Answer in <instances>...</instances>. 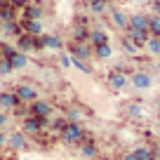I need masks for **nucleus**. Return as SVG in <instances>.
Here are the masks:
<instances>
[{
	"mask_svg": "<svg viewBox=\"0 0 160 160\" xmlns=\"http://www.w3.org/2000/svg\"><path fill=\"white\" fill-rule=\"evenodd\" d=\"M21 106V99L17 97V92L14 90H10V92H0V111H14V108H19Z\"/></svg>",
	"mask_w": 160,
	"mask_h": 160,
	"instance_id": "11",
	"label": "nucleus"
},
{
	"mask_svg": "<svg viewBox=\"0 0 160 160\" xmlns=\"http://www.w3.org/2000/svg\"><path fill=\"white\" fill-rule=\"evenodd\" d=\"M68 50H71V57H78V59H82V61L94 59V47H92L87 40H82V42H71Z\"/></svg>",
	"mask_w": 160,
	"mask_h": 160,
	"instance_id": "7",
	"label": "nucleus"
},
{
	"mask_svg": "<svg viewBox=\"0 0 160 160\" xmlns=\"http://www.w3.org/2000/svg\"><path fill=\"white\" fill-rule=\"evenodd\" d=\"M155 111L160 113V97H155Z\"/></svg>",
	"mask_w": 160,
	"mask_h": 160,
	"instance_id": "37",
	"label": "nucleus"
},
{
	"mask_svg": "<svg viewBox=\"0 0 160 160\" xmlns=\"http://www.w3.org/2000/svg\"><path fill=\"white\" fill-rule=\"evenodd\" d=\"M0 35H2V21H0Z\"/></svg>",
	"mask_w": 160,
	"mask_h": 160,
	"instance_id": "39",
	"label": "nucleus"
},
{
	"mask_svg": "<svg viewBox=\"0 0 160 160\" xmlns=\"http://www.w3.org/2000/svg\"><path fill=\"white\" fill-rule=\"evenodd\" d=\"M120 47H122V50H125L127 52V54H130V57H137V52H139V47H137V42H134V40H132L130 38V35H122V38H120Z\"/></svg>",
	"mask_w": 160,
	"mask_h": 160,
	"instance_id": "23",
	"label": "nucleus"
},
{
	"mask_svg": "<svg viewBox=\"0 0 160 160\" xmlns=\"http://www.w3.org/2000/svg\"><path fill=\"white\" fill-rule=\"evenodd\" d=\"M7 146L14 148V151H26L28 148V137L21 130H17V132H12V134H7Z\"/></svg>",
	"mask_w": 160,
	"mask_h": 160,
	"instance_id": "12",
	"label": "nucleus"
},
{
	"mask_svg": "<svg viewBox=\"0 0 160 160\" xmlns=\"http://www.w3.org/2000/svg\"><path fill=\"white\" fill-rule=\"evenodd\" d=\"M59 137H61V141L68 144V146H80L90 134H87V130L82 127V122H71L68 120L64 125V130L59 132Z\"/></svg>",
	"mask_w": 160,
	"mask_h": 160,
	"instance_id": "1",
	"label": "nucleus"
},
{
	"mask_svg": "<svg viewBox=\"0 0 160 160\" xmlns=\"http://www.w3.org/2000/svg\"><path fill=\"white\" fill-rule=\"evenodd\" d=\"M130 28H148V14H144V12L130 14Z\"/></svg>",
	"mask_w": 160,
	"mask_h": 160,
	"instance_id": "20",
	"label": "nucleus"
},
{
	"mask_svg": "<svg viewBox=\"0 0 160 160\" xmlns=\"http://www.w3.org/2000/svg\"><path fill=\"white\" fill-rule=\"evenodd\" d=\"M2 146H7V134H5V130H0V148Z\"/></svg>",
	"mask_w": 160,
	"mask_h": 160,
	"instance_id": "36",
	"label": "nucleus"
},
{
	"mask_svg": "<svg viewBox=\"0 0 160 160\" xmlns=\"http://www.w3.org/2000/svg\"><path fill=\"white\" fill-rule=\"evenodd\" d=\"M104 2H115V0H104Z\"/></svg>",
	"mask_w": 160,
	"mask_h": 160,
	"instance_id": "40",
	"label": "nucleus"
},
{
	"mask_svg": "<svg viewBox=\"0 0 160 160\" xmlns=\"http://www.w3.org/2000/svg\"><path fill=\"white\" fill-rule=\"evenodd\" d=\"M17 97L21 99V104H33L35 99H40V92L35 85H31V82H19V85L14 87Z\"/></svg>",
	"mask_w": 160,
	"mask_h": 160,
	"instance_id": "6",
	"label": "nucleus"
},
{
	"mask_svg": "<svg viewBox=\"0 0 160 160\" xmlns=\"http://www.w3.org/2000/svg\"><path fill=\"white\" fill-rule=\"evenodd\" d=\"M71 35H73V42H82V40L90 38V28H87V21L80 19L73 24V28H71Z\"/></svg>",
	"mask_w": 160,
	"mask_h": 160,
	"instance_id": "15",
	"label": "nucleus"
},
{
	"mask_svg": "<svg viewBox=\"0 0 160 160\" xmlns=\"http://www.w3.org/2000/svg\"><path fill=\"white\" fill-rule=\"evenodd\" d=\"M59 64H61V68H71V66H73V59H71V54L61 52V54H59Z\"/></svg>",
	"mask_w": 160,
	"mask_h": 160,
	"instance_id": "31",
	"label": "nucleus"
},
{
	"mask_svg": "<svg viewBox=\"0 0 160 160\" xmlns=\"http://www.w3.org/2000/svg\"><path fill=\"white\" fill-rule=\"evenodd\" d=\"M153 160H158V158H153Z\"/></svg>",
	"mask_w": 160,
	"mask_h": 160,
	"instance_id": "42",
	"label": "nucleus"
},
{
	"mask_svg": "<svg viewBox=\"0 0 160 160\" xmlns=\"http://www.w3.org/2000/svg\"><path fill=\"white\" fill-rule=\"evenodd\" d=\"M45 10H42V0H31L24 10H19V19H42Z\"/></svg>",
	"mask_w": 160,
	"mask_h": 160,
	"instance_id": "9",
	"label": "nucleus"
},
{
	"mask_svg": "<svg viewBox=\"0 0 160 160\" xmlns=\"http://www.w3.org/2000/svg\"><path fill=\"white\" fill-rule=\"evenodd\" d=\"M47 125H50V120L47 118H35V115H26V118H21V132H24L26 137H38L42 134V130H47Z\"/></svg>",
	"mask_w": 160,
	"mask_h": 160,
	"instance_id": "2",
	"label": "nucleus"
},
{
	"mask_svg": "<svg viewBox=\"0 0 160 160\" xmlns=\"http://www.w3.org/2000/svg\"><path fill=\"white\" fill-rule=\"evenodd\" d=\"M10 2H12L14 7H17V10H24V7L28 5V0H10Z\"/></svg>",
	"mask_w": 160,
	"mask_h": 160,
	"instance_id": "33",
	"label": "nucleus"
},
{
	"mask_svg": "<svg viewBox=\"0 0 160 160\" xmlns=\"http://www.w3.org/2000/svg\"><path fill=\"white\" fill-rule=\"evenodd\" d=\"M108 19H111V24H113L118 31H127L130 28V14H127L125 10H120V7H108Z\"/></svg>",
	"mask_w": 160,
	"mask_h": 160,
	"instance_id": "8",
	"label": "nucleus"
},
{
	"mask_svg": "<svg viewBox=\"0 0 160 160\" xmlns=\"http://www.w3.org/2000/svg\"><path fill=\"white\" fill-rule=\"evenodd\" d=\"M78 153L82 155V158L92 160V158H97V155H99V146H97V141L92 139V137H87V139L78 146Z\"/></svg>",
	"mask_w": 160,
	"mask_h": 160,
	"instance_id": "14",
	"label": "nucleus"
},
{
	"mask_svg": "<svg viewBox=\"0 0 160 160\" xmlns=\"http://www.w3.org/2000/svg\"><path fill=\"white\" fill-rule=\"evenodd\" d=\"M153 82H155V78L144 68H137L134 73L130 75V85L134 87L137 92H148L151 87H153Z\"/></svg>",
	"mask_w": 160,
	"mask_h": 160,
	"instance_id": "3",
	"label": "nucleus"
},
{
	"mask_svg": "<svg viewBox=\"0 0 160 160\" xmlns=\"http://www.w3.org/2000/svg\"><path fill=\"white\" fill-rule=\"evenodd\" d=\"M82 108H78V106H71L68 111H66V120H71V122H82Z\"/></svg>",
	"mask_w": 160,
	"mask_h": 160,
	"instance_id": "26",
	"label": "nucleus"
},
{
	"mask_svg": "<svg viewBox=\"0 0 160 160\" xmlns=\"http://www.w3.org/2000/svg\"><path fill=\"white\" fill-rule=\"evenodd\" d=\"M148 2H155V0H148Z\"/></svg>",
	"mask_w": 160,
	"mask_h": 160,
	"instance_id": "41",
	"label": "nucleus"
},
{
	"mask_svg": "<svg viewBox=\"0 0 160 160\" xmlns=\"http://www.w3.org/2000/svg\"><path fill=\"white\" fill-rule=\"evenodd\" d=\"M42 50H52V52H64V40L57 33H42Z\"/></svg>",
	"mask_w": 160,
	"mask_h": 160,
	"instance_id": "13",
	"label": "nucleus"
},
{
	"mask_svg": "<svg viewBox=\"0 0 160 160\" xmlns=\"http://www.w3.org/2000/svg\"><path fill=\"white\" fill-rule=\"evenodd\" d=\"M127 115H130V118H141V115H144L141 104H130L127 106Z\"/></svg>",
	"mask_w": 160,
	"mask_h": 160,
	"instance_id": "30",
	"label": "nucleus"
},
{
	"mask_svg": "<svg viewBox=\"0 0 160 160\" xmlns=\"http://www.w3.org/2000/svg\"><path fill=\"white\" fill-rule=\"evenodd\" d=\"M17 21H19L21 31H24L26 35H33V38H35V35L45 33V21H42V19H33V21H31V19H17Z\"/></svg>",
	"mask_w": 160,
	"mask_h": 160,
	"instance_id": "10",
	"label": "nucleus"
},
{
	"mask_svg": "<svg viewBox=\"0 0 160 160\" xmlns=\"http://www.w3.org/2000/svg\"><path fill=\"white\" fill-rule=\"evenodd\" d=\"M24 33L19 26V21H2V35L5 38H19Z\"/></svg>",
	"mask_w": 160,
	"mask_h": 160,
	"instance_id": "19",
	"label": "nucleus"
},
{
	"mask_svg": "<svg viewBox=\"0 0 160 160\" xmlns=\"http://www.w3.org/2000/svg\"><path fill=\"white\" fill-rule=\"evenodd\" d=\"M14 73V68H12V61L5 59V57H0V75H10Z\"/></svg>",
	"mask_w": 160,
	"mask_h": 160,
	"instance_id": "29",
	"label": "nucleus"
},
{
	"mask_svg": "<svg viewBox=\"0 0 160 160\" xmlns=\"http://www.w3.org/2000/svg\"><path fill=\"white\" fill-rule=\"evenodd\" d=\"M87 42H90L92 47H97V45H104V42H111V38H108V33H106L104 28H90Z\"/></svg>",
	"mask_w": 160,
	"mask_h": 160,
	"instance_id": "18",
	"label": "nucleus"
},
{
	"mask_svg": "<svg viewBox=\"0 0 160 160\" xmlns=\"http://www.w3.org/2000/svg\"><path fill=\"white\" fill-rule=\"evenodd\" d=\"M155 71H160V59H158V61H155Z\"/></svg>",
	"mask_w": 160,
	"mask_h": 160,
	"instance_id": "38",
	"label": "nucleus"
},
{
	"mask_svg": "<svg viewBox=\"0 0 160 160\" xmlns=\"http://www.w3.org/2000/svg\"><path fill=\"white\" fill-rule=\"evenodd\" d=\"M134 155L139 160H153L155 158V151L151 148V146H137L134 148Z\"/></svg>",
	"mask_w": 160,
	"mask_h": 160,
	"instance_id": "25",
	"label": "nucleus"
},
{
	"mask_svg": "<svg viewBox=\"0 0 160 160\" xmlns=\"http://www.w3.org/2000/svg\"><path fill=\"white\" fill-rule=\"evenodd\" d=\"M17 50L19 52H24V54H31V52H35V42H33V35H26V33H21L19 38H17Z\"/></svg>",
	"mask_w": 160,
	"mask_h": 160,
	"instance_id": "17",
	"label": "nucleus"
},
{
	"mask_svg": "<svg viewBox=\"0 0 160 160\" xmlns=\"http://www.w3.org/2000/svg\"><path fill=\"white\" fill-rule=\"evenodd\" d=\"M71 59H73V68H78L80 73H85V75H92V73H94V68H92L90 61H82V59H78V57H71Z\"/></svg>",
	"mask_w": 160,
	"mask_h": 160,
	"instance_id": "24",
	"label": "nucleus"
},
{
	"mask_svg": "<svg viewBox=\"0 0 160 160\" xmlns=\"http://www.w3.org/2000/svg\"><path fill=\"white\" fill-rule=\"evenodd\" d=\"M10 61H12V68H14V71H21V68H26V66H28V54H24V52L17 50L14 54L10 57Z\"/></svg>",
	"mask_w": 160,
	"mask_h": 160,
	"instance_id": "21",
	"label": "nucleus"
},
{
	"mask_svg": "<svg viewBox=\"0 0 160 160\" xmlns=\"http://www.w3.org/2000/svg\"><path fill=\"white\" fill-rule=\"evenodd\" d=\"M125 33H127V35H130V38L137 42V47H139V50L146 45V42H148V38H151L148 28H127Z\"/></svg>",
	"mask_w": 160,
	"mask_h": 160,
	"instance_id": "16",
	"label": "nucleus"
},
{
	"mask_svg": "<svg viewBox=\"0 0 160 160\" xmlns=\"http://www.w3.org/2000/svg\"><path fill=\"white\" fill-rule=\"evenodd\" d=\"M148 33L151 35H160V17H155V14L148 17Z\"/></svg>",
	"mask_w": 160,
	"mask_h": 160,
	"instance_id": "28",
	"label": "nucleus"
},
{
	"mask_svg": "<svg viewBox=\"0 0 160 160\" xmlns=\"http://www.w3.org/2000/svg\"><path fill=\"white\" fill-rule=\"evenodd\" d=\"M87 7H90V12H92V14H108V2H104V0H99V2H90V5H87Z\"/></svg>",
	"mask_w": 160,
	"mask_h": 160,
	"instance_id": "27",
	"label": "nucleus"
},
{
	"mask_svg": "<svg viewBox=\"0 0 160 160\" xmlns=\"http://www.w3.org/2000/svg\"><path fill=\"white\" fill-rule=\"evenodd\" d=\"M151 10H153V14H155V17H160V0L151 2Z\"/></svg>",
	"mask_w": 160,
	"mask_h": 160,
	"instance_id": "34",
	"label": "nucleus"
},
{
	"mask_svg": "<svg viewBox=\"0 0 160 160\" xmlns=\"http://www.w3.org/2000/svg\"><path fill=\"white\" fill-rule=\"evenodd\" d=\"M7 122H10V115H7V111H0V130H5Z\"/></svg>",
	"mask_w": 160,
	"mask_h": 160,
	"instance_id": "32",
	"label": "nucleus"
},
{
	"mask_svg": "<svg viewBox=\"0 0 160 160\" xmlns=\"http://www.w3.org/2000/svg\"><path fill=\"white\" fill-rule=\"evenodd\" d=\"M113 57V47H111V42H104V45H97L94 47V59L99 61H106Z\"/></svg>",
	"mask_w": 160,
	"mask_h": 160,
	"instance_id": "22",
	"label": "nucleus"
},
{
	"mask_svg": "<svg viewBox=\"0 0 160 160\" xmlns=\"http://www.w3.org/2000/svg\"><path fill=\"white\" fill-rule=\"evenodd\" d=\"M106 82H108V87L113 92H122V90L130 87V75L122 73V71H118V68H113L108 73V78H106Z\"/></svg>",
	"mask_w": 160,
	"mask_h": 160,
	"instance_id": "4",
	"label": "nucleus"
},
{
	"mask_svg": "<svg viewBox=\"0 0 160 160\" xmlns=\"http://www.w3.org/2000/svg\"><path fill=\"white\" fill-rule=\"evenodd\" d=\"M120 160H139V158L134 155V151H127V153H122V158H120Z\"/></svg>",
	"mask_w": 160,
	"mask_h": 160,
	"instance_id": "35",
	"label": "nucleus"
},
{
	"mask_svg": "<svg viewBox=\"0 0 160 160\" xmlns=\"http://www.w3.org/2000/svg\"><path fill=\"white\" fill-rule=\"evenodd\" d=\"M158 127H160V125H158Z\"/></svg>",
	"mask_w": 160,
	"mask_h": 160,
	"instance_id": "43",
	"label": "nucleus"
},
{
	"mask_svg": "<svg viewBox=\"0 0 160 160\" xmlns=\"http://www.w3.org/2000/svg\"><path fill=\"white\" fill-rule=\"evenodd\" d=\"M28 113L35 115V118H47L50 120L52 115H54V106L47 99H35L33 104H28Z\"/></svg>",
	"mask_w": 160,
	"mask_h": 160,
	"instance_id": "5",
	"label": "nucleus"
}]
</instances>
